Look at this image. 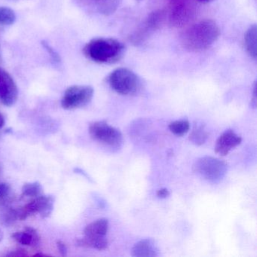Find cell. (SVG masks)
<instances>
[{
	"mask_svg": "<svg viewBox=\"0 0 257 257\" xmlns=\"http://www.w3.org/2000/svg\"><path fill=\"white\" fill-rule=\"evenodd\" d=\"M170 195V192L168 189L163 188V189H159L157 192V196L160 198H166Z\"/></svg>",
	"mask_w": 257,
	"mask_h": 257,
	"instance_id": "obj_27",
	"label": "cell"
},
{
	"mask_svg": "<svg viewBox=\"0 0 257 257\" xmlns=\"http://www.w3.org/2000/svg\"><path fill=\"white\" fill-rule=\"evenodd\" d=\"M19 220L18 208L12 207V204L0 206V222L5 225H11Z\"/></svg>",
	"mask_w": 257,
	"mask_h": 257,
	"instance_id": "obj_17",
	"label": "cell"
},
{
	"mask_svg": "<svg viewBox=\"0 0 257 257\" xmlns=\"http://www.w3.org/2000/svg\"><path fill=\"white\" fill-rule=\"evenodd\" d=\"M4 124H5V119H4L2 114H0V129L4 127Z\"/></svg>",
	"mask_w": 257,
	"mask_h": 257,
	"instance_id": "obj_28",
	"label": "cell"
},
{
	"mask_svg": "<svg viewBox=\"0 0 257 257\" xmlns=\"http://www.w3.org/2000/svg\"><path fill=\"white\" fill-rule=\"evenodd\" d=\"M136 2H141V0H135Z\"/></svg>",
	"mask_w": 257,
	"mask_h": 257,
	"instance_id": "obj_32",
	"label": "cell"
},
{
	"mask_svg": "<svg viewBox=\"0 0 257 257\" xmlns=\"http://www.w3.org/2000/svg\"><path fill=\"white\" fill-rule=\"evenodd\" d=\"M42 191H43V187L38 182L25 183L22 188V196L36 198L40 196Z\"/></svg>",
	"mask_w": 257,
	"mask_h": 257,
	"instance_id": "obj_21",
	"label": "cell"
},
{
	"mask_svg": "<svg viewBox=\"0 0 257 257\" xmlns=\"http://www.w3.org/2000/svg\"><path fill=\"white\" fill-rule=\"evenodd\" d=\"M198 2L203 3V4H207V3L212 2L214 0H198Z\"/></svg>",
	"mask_w": 257,
	"mask_h": 257,
	"instance_id": "obj_29",
	"label": "cell"
},
{
	"mask_svg": "<svg viewBox=\"0 0 257 257\" xmlns=\"http://www.w3.org/2000/svg\"><path fill=\"white\" fill-rule=\"evenodd\" d=\"M125 46L119 40L104 37L93 39L83 48L85 56L98 64H115L123 58Z\"/></svg>",
	"mask_w": 257,
	"mask_h": 257,
	"instance_id": "obj_2",
	"label": "cell"
},
{
	"mask_svg": "<svg viewBox=\"0 0 257 257\" xmlns=\"http://www.w3.org/2000/svg\"><path fill=\"white\" fill-rule=\"evenodd\" d=\"M7 256H27L28 254L25 252V250L22 249H15V250L11 251L10 253L7 254Z\"/></svg>",
	"mask_w": 257,
	"mask_h": 257,
	"instance_id": "obj_25",
	"label": "cell"
},
{
	"mask_svg": "<svg viewBox=\"0 0 257 257\" xmlns=\"http://www.w3.org/2000/svg\"><path fill=\"white\" fill-rule=\"evenodd\" d=\"M106 80L110 88L121 95L136 96L144 89L142 79L127 68L113 70L109 73Z\"/></svg>",
	"mask_w": 257,
	"mask_h": 257,
	"instance_id": "obj_3",
	"label": "cell"
},
{
	"mask_svg": "<svg viewBox=\"0 0 257 257\" xmlns=\"http://www.w3.org/2000/svg\"><path fill=\"white\" fill-rule=\"evenodd\" d=\"M92 11L105 16H111L117 11L122 0H79Z\"/></svg>",
	"mask_w": 257,
	"mask_h": 257,
	"instance_id": "obj_12",
	"label": "cell"
},
{
	"mask_svg": "<svg viewBox=\"0 0 257 257\" xmlns=\"http://www.w3.org/2000/svg\"><path fill=\"white\" fill-rule=\"evenodd\" d=\"M14 195L13 189L8 183H0V206L12 204Z\"/></svg>",
	"mask_w": 257,
	"mask_h": 257,
	"instance_id": "obj_22",
	"label": "cell"
},
{
	"mask_svg": "<svg viewBox=\"0 0 257 257\" xmlns=\"http://www.w3.org/2000/svg\"><path fill=\"white\" fill-rule=\"evenodd\" d=\"M172 7L169 14L171 26L181 28L190 22L195 13V6L191 0H171Z\"/></svg>",
	"mask_w": 257,
	"mask_h": 257,
	"instance_id": "obj_9",
	"label": "cell"
},
{
	"mask_svg": "<svg viewBox=\"0 0 257 257\" xmlns=\"http://www.w3.org/2000/svg\"><path fill=\"white\" fill-rule=\"evenodd\" d=\"M244 46L246 52L254 60L257 57V27L252 25L248 28L244 35Z\"/></svg>",
	"mask_w": 257,
	"mask_h": 257,
	"instance_id": "obj_16",
	"label": "cell"
},
{
	"mask_svg": "<svg viewBox=\"0 0 257 257\" xmlns=\"http://www.w3.org/2000/svg\"><path fill=\"white\" fill-rule=\"evenodd\" d=\"M4 237V233H3L2 230L0 229V241L3 240Z\"/></svg>",
	"mask_w": 257,
	"mask_h": 257,
	"instance_id": "obj_30",
	"label": "cell"
},
{
	"mask_svg": "<svg viewBox=\"0 0 257 257\" xmlns=\"http://www.w3.org/2000/svg\"><path fill=\"white\" fill-rule=\"evenodd\" d=\"M13 238L20 244L29 246H37L40 243V236L37 230L27 227L23 231L15 232Z\"/></svg>",
	"mask_w": 257,
	"mask_h": 257,
	"instance_id": "obj_14",
	"label": "cell"
},
{
	"mask_svg": "<svg viewBox=\"0 0 257 257\" xmlns=\"http://www.w3.org/2000/svg\"><path fill=\"white\" fill-rule=\"evenodd\" d=\"M108 229L109 221L105 218H101L86 225L84 229V236L93 238L106 237Z\"/></svg>",
	"mask_w": 257,
	"mask_h": 257,
	"instance_id": "obj_15",
	"label": "cell"
},
{
	"mask_svg": "<svg viewBox=\"0 0 257 257\" xmlns=\"http://www.w3.org/2000/svg\"><path fill=\"white\" fill-rule=\"evenodd\" d=\"M1 174H2V166L0 165V176H1Z\"/></svg>",
	"mask_w": 257,
	"mask_h": 257,
	"instance_id": "obj_31",
	"label": "cell"
},
{
	"mask_svg": "<svg viewBox=\"0 0 257 257\" xmlns=\"http://www.w3.org/2000/svg\"><path fill=\"white\" fill-rule=\"evenodd\" d=\"M167 12L165 10L152 12L142 23L129 37V41L134 46H140L147 42L165 23Z\"/></svg>",
	"mask_w": 257,
	"mask_h": 257,
	"instance_id": "obj_4",
	"label": "cell"
},
{
	"mask_svg": "<svg viewBox=\"0 0 257 257\" xmlns=\"http://www.w3.org/2000/svg\"><path fill=\"white\" fill-rule=\"evenodd\" d=\"M241 141V138L232 130L225 131L216 141L215 152L219 156H227L232 149L240 145Z\"/></svg>",
	"mask_w": 257,
	"mask_h": 257,
	"instance_id": "obj_11",
	"label": "cell"
},
{
	"mask_svg": "<svg viewBox=\"0 0 257 257\" xmlns=\"http://www.w3.org/2000/svg\"><path fill=\"white\" fill-rule=\"evenodd\" d=\"M77 244L80 246H85V247L94 248V249H98V250H103V249H106L107 248L108 240L106 237L93 238V237H87L84 236L82 238L78 239Z\"/></svg>",
	"mask_w": 257,
	"mask_h": 257,
	"instance_id": "obj_18",
	"label": "cell"
},
{
	"mask_svg": "<svg viewBox=\"0 0 257 257\" xmlns=\"http://www.w3.org/2000/svg\"><path fill=\"white\" fill-rule=\"evenodd\" d=\"M189 128L190 124L187 120H178L169 124L170 131L177 136H183L189 132Z\"/></svg>",
	"mask_w": 257,
	"mask_h": 257,
	"instance_id": "obj_23",
	"label": "cell"
},
{
	"mask_svg": "<svg viewBox=\"0 0 257 257\" xmlns=\"http://www.w3.org/2000/svg\"><path fill=\"white\" fill-rule=\"evenodd\" d=\"M16 13L9 7H0V25L10 26L16 22Z\"/></svg>",
	"mask_w": 257,
	"mask_h": 257,
	"instance_id": "obj_20",
	"label": "cell"
},
{
	"mask_svg": "<svg viewBox=\"0 0 257 257\" xmlns=\"http://www.w3.org/2000/svg\"></svg>",
	"mask_w": 257,
	"mask_h": 257,
	"instance_id": "obj_33",
	"label": "cell"
},
{
	"mask_svg": "<svg viewBox=\"0 0 257 257\" xmlns=\"http://www.w3.org/2000/svg\"><path fill=\"white\" fill-rule=\"evenodd\" d=\"M94 93V88L89 85H73L64 92L61 106L68 110L84 107L91 101Z\"/></svg>",
	"mask_w": 257,
	"mask_h": 257,
	"instance_id": "obj_7",
	"label": "cell"
},
{
	"mask_svg": "<svg viewBox=\"0 0 257 257\" xmlns=\"http://www.w3.org/2000/svg\"><path fill=\"white\" fill-rule=\"evenodd\" d=\"M19 89L14 79L4 69L0 68V102L12 106L17 102Z\"/></svg>",
	"mask_w": 257,
	"mask_h": 257,
	"instance_id": "obj_10",
	"label": "cell"
},
{
	"mask_svg": "<svg viewBox=\"0 0 257 257\" xmlns=\"http://www.w3.org/2000/svg\"><path fill=\"white\" fill-rule=\"evenodd\" d=\"M57 246H58V250H59L60 253L61 255L65 256L67 255V246H66L65 243L64 242L61 241V240H59V241L57 242Z\"/></svg>",
	"mask_w": 257,
	"mask_h": 257,
	"instance_id": "obj_26",
	"label": "cell"
},
{
	"mask_svg": "<svg viewBox=\"0 0 257 257\" xmlns=\"http://www.w3.org/2000/svg\"><path fill=\"white\" fill-rule=\"evenodd\" d=\"M194 172L207 181L218 183L225 177L226 164L216 158L204 156L197 159L192 167Z\"/></svg>",
	"mask_w": 257,
	"mask_h": 257,
	"instance_id": "obj_5",
	"label": "cell"
},
{
	"mask_svg": "<svg viewBox=\"0 0 257 257\" xmlns=\"http://www.w3.org/2000/svg\"><path fill=\"white\" fill-rule=\"evenodd\" d=\"M159 248L153 239L140 240L132 249V255L137 257H155L159 255Z\"/></svg>",
	"mask_w": 257,
	"mask_h": 257,
	"instance_id": "obj_13",
	"label": "cell"
},
{
	"mask_svg": "<svg viewBox=\"0 0 257 257\" xmlns=\"http://www.w3.org/2000/svg\"><path fill=\"white\" fill-rule=\"evenodd\" d=\"M88 132L92 139L112 150H118L122 146L123 137L121 132L109 125L106 121H98L91 123Z\"/></svg>",
	"mask_w": 257,
	"mask_h": 257,
	"instance_id": "obj_6",
	"label": "cell"
},
{
	"mask_svg": "<svg viewBox=\"0 0 257 257\" xmlns=\"http://www.w3.org/2000/svg\"><path fill=\"white\" fill-rule=\"evenodd\" d=\"M55 199L52 196H38L35 199L22 207H19V220H25L34 214H40L42 217L50 216L53 211Z\"/></svg>",
	"mask_w": 257,
	"mask_h": 257,
	"instance_id": "obj_8",
	"label": "cell"
},
{
	"mask_svg": "<svg viewBox=\"0 0 257 257\" xmlns=\"http://www.w3.org/2000/svg\"><path fill=\"white\" fill-rule=\"evenodd\" d=\"M220 36V29L214 21H201L186 28L180 34V44L189 52H198L212 46Z\"/></svg>",
	"mask_w": 257,
	"mask_h": 257,
	"instance_id": "obj_1",
	"label": "cell"
},
{
	"mask_svg": "<svg viewBox=\"0 0 257 257\" xmlns=\"http://www.w3.org/2000/svg\"><path fill=\"white\" fill-rule=\"evenodd\" d=\"M42 45H43V47L45 48L46 51H47L49 55H50L52 59L53 60L54 62L56 63V64H58V63L61 62V58H60V55H58V52L46 41L42 42Z\"/></svg>",
	"mask_w": 257,
	"mask_h": 257,
	"instance_id": "obj_24",
	"label": "cell"
},
{
	"mask_svg": "<svg viewBox=\"0 0 257 257\" xmlns=\"http://www.w3.org/2000/svg\"><path fill=\"white\" fill-rule=\"evenodd\" d=\"M208 134L203 124H195L190 135L189 141L196 146H201L207 141Z\"/></svg>",
	"mask_w": 257,
	"mask_h": 257,
	"instance_id": "obj_19",
	"label": "cell"
}]
</instances>
